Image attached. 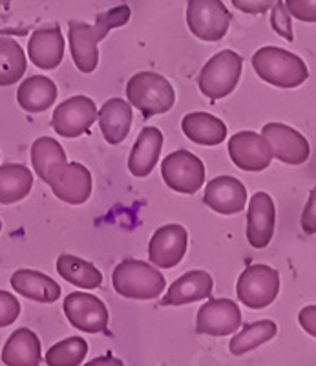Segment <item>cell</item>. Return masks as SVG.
<instances>
[{
	"label": "cell",
	"mask_w": 316,
	"mask_h": 366,
	"mask_svg": "<svg viewBox=\"0 0 316 366\" xmlns=\"http://www.w3.org/2000/svg\"><path fill=\"white\" fill-rule=\"evenodd\" d=\"M57 99V86L44 75H31L22 81L17 92V101L21 109L28 114H39L51 109Z\"/></svg>",
	"instance_id": "25"
},
{
	"label": "cell",
	"mask_w": 316,
	"mask_h": 366,
	"mask_svg": "<svg viewBox=\"0 0 316 366\" xmlns=\"http://www.w3.org/2000/svg\"><path fill=\"white\" fill-rule=\"evenodd\" d=\"M26 54L11 37H0V86H11L26 74Z\"/></svg>",
	"instance_id": "28"
},
{
	"label": "cell",
	"mask_w": 316,
	"mask_h": 366,
	"mask_svg": "<svg viewBox=\"0 0 316 366\" xmlns=\"http://www.w3.org/2000/svg\"><path fill=\"white\" fill-rule=\"evenodd\" d=\"M11 287L19 295L42 304H51L61 297V286L51 277L34 269L15 271L11 274Z\"/></svg>",
	"instance_id": "23"
},
{
	"label": "cell",
	"mask_w": 316,
	"mask_h": 366,
	"mask_svg": "<svg viewBox=\"0 0 316 366\" xmlns=\"http://www.w3.org/2000/svg\"><path fill=\"white\" fill-rule=\"evenodd\" d=\"M163 132L158 127H146L139 132L128 158V169L136 178H145L158 165L163 149Z\"/></svg>",
	"instance_id": "20"
},
{
	"label": "cell",
	"mask_w": 316,
	"mask_h": 366,
	"mask_svg": "<svg viewBox=\"0 0 316 366\" xmlns=\"http://www.w3.org/2000/svg\"><path fill=\"white\" fill-rule=\"evenodd\" d=\"M253 68L260 79L278 88H296L309 77L307 66L298 55L276 46L260 48L253 55Z\"/></svg>",
	"instance_id": "2"
},
{
	"label": "cell",
	"mask_w": 316,
	"mask_h": 366,
	"mask_svg": "<svg viewBox=\"0 0 316 366\" xmlns=\"http://www.w3.org/2000/svg\"><path fill=\"white\" fill-rule=\"evenodd\" d=\"M243 59L233 50H223L210 57L200 71L198 86L208 99H223L230 96L242 77Z\"/></svg>",
	"instance_id": "5"
},
{
	"label": "cell",
	"mask_w": 316,
	"mask_h": 366,
	"mask_svg": "<svg viewBox=\"0 0 316 366\" xmlns=\"http://www.w3.org/2000/svg\"><path fill=\"white\" fill-rule=\"evenodd\" d=\"M128 6H117L108 11L97 15L96 24L70 21L68 22V37H70V51L75 66L83 74H92L99 66V50L97 44L108 35L110 29L121 28L130 21Z\"/></svg>",
	"instance_id": "1"
},
{
	"label": "cell",
	"mask_w": 316,
	"mask_h": 366,
	"mask_svg": "<svg viewBox=\"0 0 316 366\" xmlns=\"http://www.w3.org/2000/svg\"><path fill=\"white\" fill-rule=\"evenodd\" d=\"M57 271L66 282L83 290H96L103 284L101 271L92 262H86L73 254H61L57 258Z\"/></svg>",
	"instance_id": "27"
},
{
	"label": "cell",
	"mask_w": 316,
	"mask_h": 366,
	"mask_svg": "<svg viewBox=\"0 0 316 366\" xmlns=\"http://www.w3.org/2000/svg\"><path fill=\"white\" fill-rule=\"evenodd\" d=\"M21 315V302L9 292L0 290V328L11 326Z\"/></svg>",
	"instance_id": "33"
},
{
	"label": "cell",
	"mask_w": 316,
	"mask_h": 366,
	"mask_svg": "<svg viewBox=\"0 0 316 366\" xmlns=\"http://www.w3.org/2000/svg\"><path fill=\"white\" fill-rule=\"evenodd\" d=\"M9 2H11V0H0V4L4 6V8H8V6H9Z\"/></svg>",
	"instance_id": "39"
},
{
	"label": "cell",
	"mask_w": 316,
	"mask_h": 366,
	"mask_svg": "<svg viewBox=\"0 0 316 366\" xmlns=\"http://www.w3.org/2000/svg\"><path fill=\"white\" fill-rule=\"evenodd\" d=\"M88 354V342L83 337H68L51 346L46 354L48 366H79Z\"/></svg>",
	"instance_id": "31"
},
{
	"label": "cell",
	"mask_w": 316,
	"mask_h": 366,
	"mask_svg": "<svg viewBox=\"0 0 316 366\" xmlns=\"http://www.w3.org/2000/svg\"><path fill=\"white\" fill-rule=\"evenodd\" d=\"M44 183L50 185L58 200L70 205L84 204L92 194V174L86 167L77 162H66L55 167Z\"/></svg>",
	"instance_id": "9"
},
{
	"label": "cell",
	"mask_w": 316,
	"mask_h": 366,
	"mask_svg": "<svg viewBox=\"0 0 316 366\" xmlns=\"http://www.w3.org/2000/svg\"><path fill=\"white\" fill-rule=\"evenodd\" d=\"M84 366H125V362L121 359L112 357V355H103V357H97L93 361L86 362Z\"/></svg>",
	"instance_id": "38"
},
{
	"label": "cell",
	"mask_w": 316,
	"mask_h": 366,
	"mask_svg": "<svg viewBox=\"0 0 316 366\" xmlns=\"http://www.w3.org/2000/svg\"><path fill=\"white\" fill-rule=\"evenodd\" d=\"M262 136L269 142L272 156L287 165H302L309 159L311 147L298 130L283 123H267L263 125Z\"/></svg>",
	"instance_id": "15"
},
{
	"label": "cell",
	"mask_w": 316,
	"mask_h": 366,
	"mask_svg": "<svg viewBox=\"0 0 316 366\" xmlns=\"http://www.w3.org/2000/svg\"><path fill=\"white\" fill-rule=\"evenodd\" d=\"M126 96L145 119L167 114L175 103V92L172 84L156 71H139L130 77L126 84Z\"/></svg>",
	"instance_id": "4"
},
{
	"label": "cell",
	"mask_w": 316,
	"mask_h": 366,
	"mask_svg": "<svg viewBox=\"0 0 316 366\" xmlns=\"http://www.w3.org/2000/svg\"><path fill=\"white\" fill-rule=\"evenodd\" d=\"M64 313L70 325L84 333H101L108 326V310L103 300L90 293H70L64 299Z\"/></svg>",
	"instance_id": "12"
},
{
	"label": "cell",
	"mask_w": 316,
	"mask_h": 366,
	"mask_svg": "<svg viewBox=\"0 0 316 366\" xmlns=\"http://www.w3.org/2000/svg\"><path fill=\"white\" fill-rule=\"evenodd\" d=\"M300 224H302L304 233H316V185L312 187V191L309 192V200L307 204H305L304 212H302V220H300Z\"/></svg>",
	"instance_id": "35"
},
{
	"label": "cell",
	"mask_w": 316,
	"mask_h": 366,
	"mask_svg": "<svg viewBox=\"0 0 316 366\" xmlns=\"http://www.w3.org/2000/svg\"><path fill=\"white\" fill-rule=\"evenodd\" d=\"M229 156L238 169L247 172L265 171L275 158L265 137L250 130H243L230 137Z\"/></svg>",
	"instance_id": "11"
},
{
	"label": "cell",
	"mask_w": 316,
	"mask_h": 366,
	"mask_svg": "<svg viewBox=\"0 0 316 366\" xmlns=\"http://www.w3.org/2000/svg\"><path fill=\"white\" fill-rule=\"evenodd\" d=\"M276 207L267 192H256L250 198L247 212V240L256 249H263L270 244L275 234Z\"/></svg>",
	"instance_id": "16"
},
{
	"label": "cell",
	"mask_w": 316,
	"mask_h": 366,
	"mask_svg": "<svg viewBox=\"0 0 316 366\" xmlns=\"http://www.w3.org/2000/svg\"><path fill=\"white\" fill-rule=\"evenodd\" d=\"M233 15L221 0H188L187 26L194 37L218 42L229 31Z\"/></svg>",
	"instance_id": "6"
},
{
	"label": "cell",
	"mask_w": 316,
	"mask_h": 366,
	"mask_svg": "<svg viewBox=\"0 0 316 366\" xmlns=\"http://www.w3.org/2000/svg\"><path fill=\"white\" fill-rule=\"evenodd\" d=\"M0 231H2V220H0Z\"/></svg>",
	"instance_id": "40"
},
{
	"label": "cell",
	"mask_w": 316,
	"mask_h": 366,
	"mask_svg": "<svg viewBox=\"0 0 316 366\" xmlns=\"http://www.w3.org/2000/svg\"><path fill=\"white\" fill-rule=\"evenodd\" d=\"M34 187V174L19 163L0 165V204L11 205L24 200Z\"/></svg>",
	"instance_id": "26"
},
{
	"label": "cell",
	"mask_w": 316,
	"mask_h": 366,
	"mask_svg": "<svg viewBox=\"0 0 316 366\" xmlns=\"http://www.w3.org/2000/svg\"><path fill=\"white\" fill-rule=\"evenodd\" d=\"M0 357L6 366H39L42 359L41 339L34 330H15L6 341Z\"/></svg>",
	"instance_id": "21"
},
{
	"label": "cell",
	"mask_w": 316,
	"mask_h": 366,
	"mask_svg": "<svg viewBox=\"0 0 316 366\" xmlns=\"http://www.w3.org/2000/svg\"><path fill=\"white\" fill-rule=\"evenodd\" d=\"M113 290L125 299L152 300L163 293L167 282L158 267L141 260H123L112 273Z\"/></svg>",
	"instance_id": "3"
},
{
	"label": "cell",
	"mask_w": 316,
	"mask_h": 366,
	"mask_svg": "<svg viewBox=\"0 0 316 366\" xmlns=\"http://www.w3.org/2000/svg\"><path fill=\"white\" fill-rule=\"evenodd\" d=\"M213 277L203 269H194L179 277L168 287L167 295L161 299V306H181V304L198 302L213 295Z\"/></svg>",
	"instance_id": "19"
},
{
	"label": "cell",
	"mask_w": 316,
	"mask_h": 366,
	"mask_svg": "<svg viewBox=\"0 0 316 366\" xmlns=\"http://www.w3.org/2000/svg\"><path fill=\"white\" fill-rule=\"evenodd\" d=\"M28 55L41 70H53L63 63L64 37L61 26L50 24L35 29L28 42Z\"/></svg>",
	"instance_id": "17"
},
{
	"label": "cell",
	"mask_w": 316,
	"mask_h": 366,
	"mask_svg": "<svg viewBox=\"0 0 316 366\" xmlns=\"http://www.w3.org/2000/svg\"><path fill=\"white\" fill-rule=\"evenodd\" d=\"M230 2L240 11L249 13V15H262L269 11L278 0H230Z\"/></svg>",
	"instance_id": "36"
},
{
	"label": "cell",
	"mask_w": 316,
	"mask_h": 366,
	"mask_svg": "<svg viewBox=\"0 0 316 366\" xmlns=\"http://www.w3.org/2000/svg\"><path fill=\"white\" fill-rule=\"evenodd\" d=\"M280 293V273L265 264L249 266L238 279L236 295L247 308L262 310L276 300Z\"/></svg>",
	"instance_id": "7"
},
{
	"label": "cell",
	"mask_w": 316,
	"mask_h": 366,
	"mask_svg": "<svg viewBox=\"0 0 316 366\" xmlns=\"http://www.w3.org/2000/svg\"><path fill=\"white\" fill-rule=\"evenodd\" d=\"M298 322L309 335L316 337V306H305L304 310H300Z\"/></svg>",
	"instance_id": "37"
},
{
	"label": "cell",
	"mask_w": 316,
	"mask_h": 366,
	"mask_svg": "<svg viewBox=\"0 0 316 366\" xmlns=\"http://www.w3.org/2000/svg\"><path fill=\"white\" fill-rule=\"evenodd\" d=\"M66 162V152L53 137L42 136L35 139L34 145H31V163H34L35 172L42 182L46 179V176L53 171L55 167L63 165Z\"/></svg>",
	"instance_id": "30"
},
{
	"label": "cell",
	"mask_w": 316,
	"mask_h": 366,
	"mask_svg": "<svg viewBox=\"0 0 316 366\" xmlns=\"http://www.w3.org/2000/svg\"><path fill=\"white\" fill-rule=\"evenodd\" d=\"M240 326H242V312L238 304L229 299H210L201 306L195 319V332L213 337L230 335Z\"/></svg>",
	"instance_id": "13"
},
{
	"label": "cell",
	"mask_w": 316,
	"mask_h": 366,
	"mask_svg": "<svg viewBox=\"0 0 316 366\" xmlns=\"http://www.w3.org/2000/svg\"><path fill=\"white\" fill-rule=\"evenodd\" d=\"M161 174L172 191L195 194L205 183V165L198 156L181 149L163 159Z\"/></svg>",
	"instance_id": "8"
},
{
	"label": "cell",
	"mask_w": 316,
	"mask_h": 366,
	"mask_svg": "<svg viewBox=\"0 0 316 366\" xmlns=\"http://www.w3.org/2000/svg\"><path fill=\"white\" fill-rule=\"evenodd\" d=\"M276 332H278V326L269 319L258 320V322H253V325H245L242 332L236 333L233 341L229 342L230 354L236 355V357L245 355L250 350H256L258 346L270 341L276 335Z\"/></svg>",
	"instance_id": "29"
},
{
	"label": "cell",
	"mask_w": 316,
	"mask_h": 366,
	"mask_svg": "<svg viewBox=\"0 0 316 366\" xmlns=\"http://www.w3.org/2000/svg\"><path fill=\"white\" fill-rule=\"evenodd\" d=\"M270 26L275 29L280 37L285 41L292 42L295 35H292V22H291V13L285 8V2L278 0L272 8H270Z\"/></svg>",
	"instance_id": "32"
},
{
	"label": "cell",
	"mask_w": 316,
	"mask_h": 366,
	"mask_svg": "<svg viewBox=\"0 0 316 366\" xmlns=\"http://www.w3.org/2000/svg\"><path fill=\"white\" fill-rule=\"evenodd\" d=\"M285 8L302 22H316V0H285Z\"/></svg>",
	"instance_id": "34"
},
{
	"label": "cell",
	"mask_w": 316,
	"mask_h": 366,
	"mask_svg": "<svg viewBox=\"0 0 316 366\" xmlns=\"http://www.w3.org/2000/svg\"><path fill=\"white\" fill-rule=\"evenodd\" d=\"M99 127L103 132L104 139L110 145H119L126 139L132 127V107L125 99H108L101 107L99 114Z\"/></svg>",
	"instance_id": "22"
},
{
	"label": "cell",
	"mask_w": 316,
	"mask_h": 366,
	"mask_svg": "<svg viewBox=\"0 0 316 366\" xmlns=\"http://www.w3.org/2000/svg\"><path fill=\"white\" fill-rule=\"evenodd\" d=\"M203 202L220 214H236L245 209L247 189L233 176H218L205 187Z\"/></svg>",
	"instance_id": "18"
},
{
	"label": "cell",
	"mask_w": 316,
	"mask_h": 366,
	"mask_svg": "<svg viewBox=\"0 0 316 366\" xmlns=\"http://www.w3.org/2000/svg\"><path fill=\"white\" fill-rule=\"evenodd\" d=\"M188 233L183 225H163L152 234L148 244V258L154 266L161 269H170L178 266L187 254Z\"/></svg>",
	"instance_id": "14"
},
{
	"label": "cell",
	"mask_w": 316,
	"mask_h": 366,
	"mask_svg": "<svg viewBox=\"0 0 316 366\" xmlns=\"http://www.w3.org/2000/svg\"><path fill=\"white\" fill-rule=\"evenodd\" d=\"M181 130L198 145L214 147L227 139V125L220 117L207 112H192L181 119Z\"/></svg>",
	"instance_id": "24"
},
{
	"label": "cell",
	"mask_w": 316,
	"mask_h": 366,
	"mask_svg": "<svg viewBox=\"0 0 316 366\" xmlns=\"http://www.w3.org/2000/svg\"><path fill=\"white\" fill-rule=\"evenodd\" d=\"M97 119V107L90 97L75 96L53 110L51 127L58 136L75 139L90 130Z\"/></svg>",
	"instance_id": "10"
}]
</instances>
